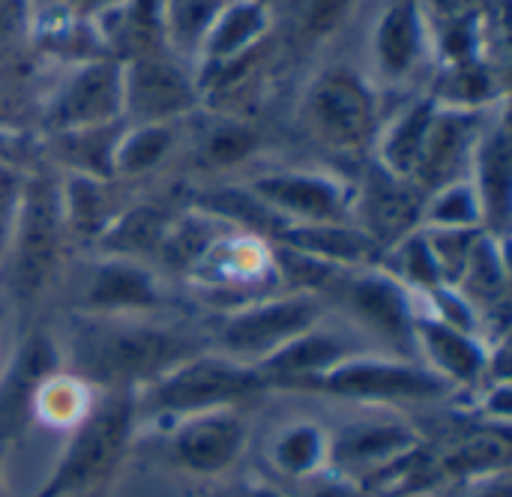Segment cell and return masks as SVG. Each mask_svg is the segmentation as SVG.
Listing matches in <instances>:
<instances>
[{
  "mask_svg": "<svg viewBox=\"0 0 512 497\" xmlns=\"http://www.w3.org/2000/svg\"><path fill=\"white\" fill-rule=\"evenodd\" d=\"M270 243H285L318 261H327L342 270L375 267L384 258V249L360 231L354 222H321V225H288Z\"/></svg>",
  "mask_w": 512,
  "mask_h": 497,
  "instance_id": "cell-26",
  "label": "cell"
},
{
  "mask_svg": "<svg viewBox=\"0 0 512 497\" xmlns=\"http://www.w3.org/2000/svg\"><path fill=\"white\" fill-rule=\"evenodd\" d=\"M456 288L480 309L486 330L495 321V312L507 309L510 294V258H507V240L483 231L474 240V249L468 255V264L456 282Z\"/></svg>",
  "mask_w": 512,
  "mask_h": 497,
  "instance_id": "cell-28",
  "label": "cell"
},
{
  "mask_svg": "<svg viewBox=\"0 0 512 497\" xmlns=\"http://www.w3.org/2000/svg\"><path fill=\"white\" fill-rule=\"evenodd\" d=\"M198 105V81L168 51L123 60V123H177Z\"/></svg>",
  "mask_w": 512,
  "mask_h": 497,
  "instance_id": "cell-12",
  "label": "cell"
},
{
  "mask_svg": "<svg viewBox=\"0 0 512 497\" xmlns=\"http://www.w3.org/2000/svg\"><path fill=\"white\" fill-rule=\"evenodd\" d=\"M462 489H465V497H512L510 471L486 477V480H477V483H468Z\"/></svg>",
  "mask_w": 512,
  "mask_h": 497,
  "instance_id": "cell-42",
  "label": "cell"
},
{
  "mask_svg": "<svg viewBox=\"0 0 512 497\" xmlns=\"http://www.w3.org/2000/svg\"><path fill=\"white\" fill-rule=\"evenodd\" d=\"M423 207L426 192L414 180H405L369 159L363 177L354 183L351 222L387 252L423 225Z\"/></svg>",
  "mask_w": 512,
  "mask_h": 497,
  "instance_id": "cell-15",
  "label": "cell"
},
{
  "mask_svg": "<svg viewBox=\"0 0 512 497\" xmlns=\"http://www.w3.org/2000/svg\"><path fill=\"white\" fill-rule=\"evenodd\" d=\"M357 351H363V345L345 339L342 333L324 327V321H321L318 327L297 336L294 342H288L285 348H279L276 354H270L267 360H261L252 369L264 381L267 393H291L300 381L330 369L333 363H339Z\"/></svg>",
  "mask_w": 512,
  "mask_h": 497,
  "instance_id": "cell-22",
  "label": "cell"
},
{
  "mask_svg": "<svg viewBox=\"0 0 512 497\" xmlns=\"http://www.w3.org/2000/svg\"><path fill=\"white\" fill-rule=\"evenodd\" d=\"M123 0H57V12H66L78 21L96 24L102 15H108L111 9H117Z\"/></svg>",
  "mask_w": 512,
  "mask_h": 497,
  "instance_id": "cell-41",
  "label": "cell"
},
{
  "mask_svg": "<svg viewBox=\"0 0 512 497\" xmlns=\"http://www.w3.org/2000/svg\"><path fill=\"white\" fill-rule=\"evenodd\" d=\"M489 111L492 108H450V105L435 108L414 171V183L426 195L468 177L477 141L492 117Z\"/></svg>",
  "mask_w": 512,
  "mask_h": 497,
  "instance_id": "cell-18",
  "label": "cell"
},
{
  "mask_svg": "<svg viewBox=\"0 0 512 497\" xmlns=\"http://www.w3.org/2000/svg\"><path fill=\"white\" fill-rule=\"evenodd\" d=\"M183 285L210 300L216 312L282 291L270 240L237 228H228L222 237L213 240L201 261L186 273Z\"/></svg>",
  "mask_w": 512,
  "mask_h": 497,
  "instance_id": "cell-8",
  "label": "cell"
},
{
  "mask_svg": "<svg viewBox=\"0 0 512 497\" xmlns=\"http://www.w3.org/2000/svg\"><path fill=\"white\" fill-rule=\"evenodd\" d=\"M21 183H24V174L0 159V264H3L6 249H9V237H12V225H15V213H18V198H21Z\"/></svg>",
  "mask_w": 512,
  "mask_h": 497,
  "instance_id": "cell-39",
  "label": "cell"
},
{
  "mask_svg": "<svg viewBox=\"0 0 512 497\" xmlns=\"http://www.w3.org/2000/svg\"><path fill=\"white\" fill-rule=\"evenodd\" d=\"M237 497H285L282 492H276L273 486H246V489H240Z\"/></svg>",
  "mask_w": 512,
  "mask_h": 497,
  "instance_id": "cell-43",
  "label": "cell"
},
{
  "mask_svg": "<svg viewBox=\"0 0 512 497\" xmlns=\"http://www.w3.org/2000/svg\"><path fill=\"white\" fill-rule=\"evenodd\" d=\"M423 444V432L408 420H357L330 432L327 474L363 489Z\"/></svg>",
  "mask_w": 512,
  "mask_h": 497,
  "instance_id": "cell-14",
  "label": "cell"
},
{
  "mask_svg": "<svg viewBox=\"0 0 512 497\" xmlns=\"http://www.w3.org/2000/svg\"><path fill=\"white\" fill-rule=\"evenodd\" d=\"M177 123H126L111 156L114 180H141L153 174L174 150Z\"/></svg>",
  "mask_w": 512,
  "mask_h": 497,
  "instance_id": "cell-32",
  "label": "cell"
},
{
  "mask_svg": "<svg viewBox=\"0 0 512 497\" xmlns=\"http://www.w3.org/2000/svg\"><path fill=\"white\" fill-rule=\"evenodd\" d=\"M204 327L153 315H72L63 366L96 393H132L207 351Z\"/></svg>",
  "mask_w": 512,
  "mask_h": 497,
  "instance_id": "cell-1",
  "label": "cell"
},
{
  "mask_svg": "<svg viewBox=\"0 0 512 497\" xmlns=\"http://www.w3.org/2000/svg\"><path fill=\"white\" fill-rule=\"evenodd\" d=\"M60 183V207L63 222L72 246H81L84 252L90 243L105 231V225L123 210V204L114 195V180L66 171Z\"/></svg>",
  "mask_w": 512,
  "mask_h": 497,
  "instance_id": "cell-27",
  "label": "cell"
},
{
  "mask_svg": "<svg viewBox=\"0 0 512 497\" xmlns=\"http://www.w3.org/2000/svg\"><path fill=\"white\" fill-rule=\"evenodd\" d=\"M267 396L258 372L240 360H231L213 348L177 363L168 375L153 381L135 396L138 426L156 423L168 426L174 420L219 411V408H249Z\"/></svg>",
  "mask_w": 512,
  "mask_h": 497,
  "instance_id": "cell-3",
  "label": "cell"
},
{
  "mask_svg": "<svg viewBox=\"0 0 512 497\" xmlns=\"http://www.w3.org/2000/svg\"><path fill=\"white\" fill-rule=\"evenodd\" d=\"M330 303L318 294L303 291H276L252 303L216 312L213 324L204 327L213 351L258 366L297 336L309 333L327 318Z\"/></svg>",
  "mask_w": 512,
  "mask_h": 497,
  "instance_id": "cell-6",
  "label": "cell"
},
{
  "mask_svg": "<svg viewBox=\"0 0 512 497\" xmlns=\"http://www.w3.org/2000/svg\"><path fill=\"white\" fill-rule=\"evenodd\" d=\"M165 435L168 462L192 477L228 474L249 447L246 408H219L159 426Z\"/></svg>",
  "mask_w": 512,
  "mask_h": 497,
  "instance_id": "cell-10",
  "label": "cell"
},
{
  "mask_svg": "<svg viewBox=\"0 0 512 497\" xmlns=\"http://www.w3.org/2000/svg\"><path fill=\"white\" fill-rule=\"evenodd\" d=\"M291 393L360 402L372 408L426 405V402H444L453 396V390L432 369H426L417 357L369 351V348L300 381Z\"/></svg>",
  "mask_w": 512,
  "mask_h": 497,
  "instance_id": "cell-5",
  "label": "cell"
},
{
  "mask_svg": "<svg viewBox=\"0 0 512 497\" xmlns=\"http://www.w3.org/2000/svg\"><path fill=\"white\" fill-rule=\"evenodd\" d=\"M267 33H270V12L264 0H231L198 48L195 57V63L201 66L198 84L216 75L219 69L243 60L246 54L258 51Z\"/></svg>",
  "mask_w": 512,
  "mask_h": 497,
  "instance_id": "cell-25",
  "label": "cell"
},
{
  "mask_svg": "<svg viewBox=\"0 0 512 497\" xmlns=\"http://www.w3.org/2000/svg\"><path fill=\"white\" fill-rule=\"evenodd\" d=\"M327 303H339L348 318L384 345L390 354L414 357L417 297L387 267L345 270L330 288Z\"/></svg>",
  "mask_w": 512,
  "mask_h": 497,
  "instance_id": "cell-9",
  "label": "cell"
},
{
  "mask_svg": "<svg viewBox=\"0 0 512 497\" xmlns=\"http://www.w3.org/2000/svg\"><path fill=\"white\" fill-rule=\"evenodd\" d=\"M300 117L309 138L330 153H360L381 129L375 90L348 66L324 69L309 84Z\"/></svg>",
  "mask_w": 512,
  "mask_h": 497,
  "instance_id": "cell-7",
  "label": "cell"
},
{
  "mask_svg": "<svg viewBox=\"0 0 512 497\" xmlns=\"http://www.w3.org/2000/svg\"><path fill=\"white\" fill-rule=\"evenodd\" d=\"M33 3L30 0H0V48H12L30 36Z\"/></svg>",
  "mask_w": 512,
  "mask_h": 497,
  "instance_id": "cell-40",
  "label": "cell"
},
{
  "mask_svg": "<svg viewBox=\"0 0 512 497\" xmlns=\"http://www.w3.org/2000/svg\"><path fill=\"white\" fill-rule=\"evenodd\" d=\"M429 447L438 486H468L510 471V426H489L477 420L468 432L462 429L441 447Z\"/></svg>",
  "mask_w": 512,
  "mask_h": 497,
  "instance_id": "cell-21",
  "label": "cell"
},
{
  "mask_svg": "<svg viewBox=\"0 0 512 497\" xmlns=\"http://www.w3.org/2000/svg\"><path fill=\"white\" fill-rule=\"evenodd\" d=\"M435 108H438V102L426 93L423 99L402 108L384 129H378L375 162H381L387 171H393L405 180H414L417 159H420V150H423Z\"/></svg>",
  "mask_w": 512,
  "mask_h": 497,
  "instance_id": "cell-29",
  "label": "cell"
},
{
  "mask_svg": "<svg viewBox=\"0 0 512 497\" xmlns=\"http://www.w3.org/2000/svg\"><path fill=\"white\" fill-rule=\"evenodd\" d=\"M489 351V339L477 333L456 330L429 315H417L414 321V357L432 369L453 393L486 384Z\"/></svg>",
  "mask_w": 512,
  "mask_h": 497,
  "instance_id": "cell-19",
  "label": "cell"
},
{
  "mask_svg": "<svg viewBox=\"0 0 512 497\" xmlns=\"http://www.w3.org/2000/svg\"><path fill=\"white\" fill-rule=\"evenodd\" d=\"M96 390L87 387L78 375H72L66 366L51 372L33 402V423L45 429H60L72 432L96 405Z\"/></svg>",
  "mask_w": 512,
  "mask_h": 497,
  "instance_id": "cell-33",
  "label": "cell"
},
{
  "mask_svg": "<svg viewBox=\"0 0 512 497\" xmlns=\"http://www.w3.org/2000/svg\"><path fill=\"white\" fill-rule=\"evenodd\" d=\"M231 0H159V30L171 57H198V48Z\"/></svg>",
  "mask_w": 512,
  "mask_h": 497,
  "instance_id": "cell-34",
  "label": "cell"
},
{
  "mask_svg": "<svg viewBox=\"0 0 512 497\" xmlns=\"http://www.w3.org/2000/svg\"><path fill=\"white\" fill-rule=\"evenodd\" d=\"M60 366H63V351L51 330L36 327L18 342L12 360L0 372V453H6V447L21 441L24 432L33 426L36 393L42 381Z\"/></svg>",
  "mask_w": 512,
  "mask_h": 497,
  "instance_id": "cell-17",
  "label": "cell"
},
{
  "mask_svg": "<svg viewBox=\"0 0 512 497\" xmlns=\"http://www.w3.org/2000/svg\"><path fill=\"white\" fill-rule=\"evenodd\" d=\"M357 3L360 0H297V18L303 36L309 39L333 36L348 21Z\"/></svg>",
  "mask_w": 512,
  "mask_h": 497,
  "instance_id": "cell-38",
  "label": "cell"
},
{
  "mask_svg": "<svg viewBox=\"0 0 512 497\" xmlns=\"http://www.w3.org/2000/svg\"><path fill=\"white\" fill-rule=\"evenodd\" d=\"M165 309V282L147 261L90 255L78 315H153Z\"/></svg>",
  "mask_w": 512,
  "mask_h": 497,
  "instance_id": "cell-16",
  "label": "cell"
},
{
  "mask_svg": "<svg viewBox=\"0 0 512 497\" xmlns=\"http://www.w3.org/2000/svg\"><path fill=\"white\" fill-rule=\"evenodd\" d=\"M114 123H123V60L93 57L75 63L48 99L45 126L66 135Z\"/></svg>",
  "mask_w": 512,
  "mask_h": 497,
  "instance_id": "cell-11",
  "label": "cell"
},
{
  "mask_svg": "<svg viewBox=\"0 0 512 497\" xmlns=\"http://www.w3.org/2000/svg\"><path fill=\"white\" fill-rule=\"evenodd\" d=\"M468 180L474 183V192L480 198L483 228L507 240L512 219V150L510 123L504 108L489 117L477 141Z\"/></svg>",
  "mask_w": 512,
  "mask_h": 497,
  "instance_id": "cell-20",
  "label": "cell"
},
{
  "mask_svg": "<svg viewBox=\"0 0 512 497\" xmlns=\"http://www.w3.org/2000/svg\"><path fill=\"white\" fill-rule=\"evenodd\" d=\"M180 210L183 207L168 204V201H129L105 225V231L90 243L87 255L132 258V261L153 264Z\"/></svg>",
  "mask_w": 512,
  "mask_h": 497,
  "instance_id": "cell-24",
  "label": "cell"
},
{
  "mask_svg": "<svg viewBox=\"0 0 512 497\" xmlns=\"http://www.w3.org/2000/svg\"><path fill=\"white\" fill-rule=\"evenodd\" d=\"M189 207L204 210V213L222 219L225 225H231L237 231H246V234H255V237H264V240H276V234L282 228H288V222L279 219L246 183L201 189L189 201Z\"/></svg>",
  "mask_w": 512,
  "mask_h": 497,
  "instance_id": "cell-31",
  "label": "cell"
},
{
  "mask_svg": "<svg viewBox=\"0 0 512 497\" xmlns=\"http://www.w3.org/2000/svg\"><path fill=\"white\" fill-rule=\"evenodd\" d=\"M381 267H387L414 294H426L438 285H447L423 228H417L414 234H408L396 246H390L381 258Z\"/></svg>",
  "mask_w": 512,
  "mask_h": 497,
  "instance_id": "cell-35",
  "label": "cell"
},
{
  "mask_svg": "<svg viewBox=\"0 0 512 497\" xmlns=\"http://www.w3.org/2000/svg\"><path fill=\"white\" fill-rule=\"evenodd\" d=\"M408 497H435V495H408Z\"/></svg>",
  "mask_w": 512,
  "mask_h": 497,
  "instance_id": "cell-46",
  "label": "cell"
},
{
  "mask_svg": "<svg viewBox=\"0 0 512 497\" xmlns=\"http://www.w3.org/2000/svg\"><path fill=\"white\" fill-rule=\"evenodd\" d=\"M246 186L288 225L351 222L354 183L309 168H279L246 180Z\"/></svg>",
  "mask_w": 512,
  "mask_h": 497,
  "instance_id": "cell-13",
  "label": "cell"
},
{
  "mask_svg": "<svg viewBox=\"0 0 512 497\" xmlns=\"http://www.w3.org/2000/svg\"><path fill=\"white\" fill-rule=\"evenodd\" d=\"M429 45L426 9L420 0H390L372 30V57L384 81H405Z\"/></svg>",
  "mask_w": 512,
  "mask_h": 497,
  "instance_id": "cell-23",
  "label": "cell"
},
{
  "mask_svg": "<svg viewBox=\"0 0 512 497\" xmlns=\"http://www.w3.org/2000/svg\"><path fill=\"white\" fill-rule=\"evenodd\" d=\"M69 246L60 183L48 174H24L9 249L0 264L18 306L39 303L57 285Z\"/></svg>",
  "mask_w": 512,
  "mask_h": 497,
  "instance_id": "cell-2",
  "label": "cell"
},
{
  "mask_svg": "<svg viewBox=\"0 0 512 497\" xmlns=\"http://www.w3.org/2000/svg\"><path fill=\"white\" fill-rule=\"evenodd\" d=\"M261 138L252 126L240 120H219L207 129L201 141V159L210 168H234L258 150Z\"/></svg>",
  "mask_w": 512,
  "mask_h": 497,
  "instance_id": "cell-37",
  "label": "cell"
},
{
  "mask_svg": "<svg viewBox=\"0 0 512 497\" xmlns=\"http://www.w3.org/2000/svg\"><path fill=\"white\" fill-rule=\"evenodd\" d=\"M330 432L312 420H294L282 426L267 450L270 468L285 480H315L327 471Z\"/></svg>",
  "mask_w": 512,
  "mask_h": 497,
  "instance_id": "cell-30",
  "label": "cell"
},
{
  "mask_svg": "<svg viewBox=\"0 0 512 497\" xmlns=\"http://www.w3.org/2000/svg\"><path fill=\"white\" fill-rule=\"evenodd\" d=\"M138 432V405L132 393H99L93 411L69 432V441L30 497H81L111 486Z\"/></svg>",
  "mask_w": 512,
  "mask_h": 497,
  "instance_id": "cell-4",
  "label": "cell"
},
{
  "mask_svg": "<svg viewBox=\"0 0 512 497\" xmlns=\"http://www.w3.org/2000/svg\"><path fill=\"white\" fill-rule=\"evenodd\" d=\"M0 465H3V453H0ZM0 497H3V474H0Z\"/></svg>",
  "mask_w": 512,
  "mask_h": 497,
  "instance_id": "cell-45",
  "label": "cell"
},
{
  "mask_svg": "<svg viewBox=\"0 0 512 497\" xmlns=\"http://www.w3.org/2000/svg\"><path fill=\"white\" fill-rule=\"evenodd\" d=\"M420 228H483V210L474 183L465 177L429 192Z\"/></svg>",
  "mask_w": 512,
  "mask_h": 497,
  "instance_id": "cell-36",
  "label": "cell"
},
{
  "mask_svg": "<svg viewBox=\"0 0 512 497\" xmlns=\"http://www.w3.org/2000/svg\"><path fill=\"white\" fill-rule=\"evenodd\" d=\"M81 497H111V486H102V489H93V492H87V495Z\"/></svg>",
  "mask_w": 512,
  "mask_h": 497,
  "instance_id": "cell-44",
  "label": "cell"
}]
</instances>
